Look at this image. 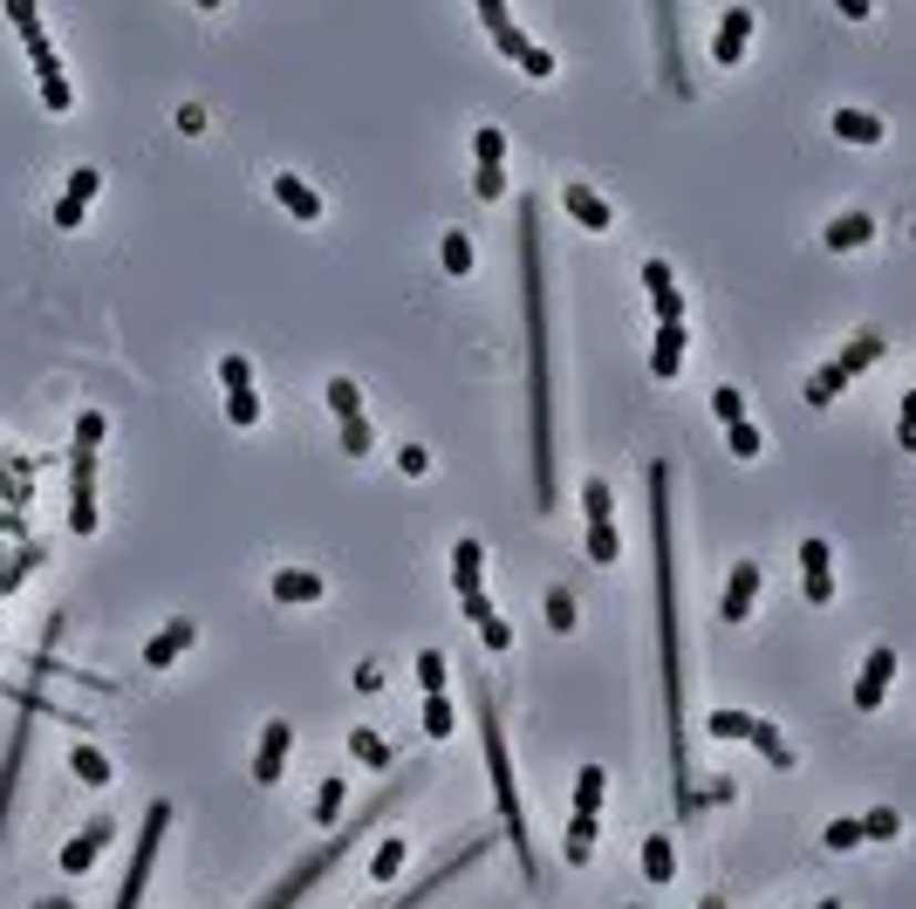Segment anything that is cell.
<instances>
[{
	"label": "cell",
	"instance_id": "obj_33",
	"mask_svg": "<svg viewBox=\"0 0 916 909\" xmlns=\"http://www.w3.org/2000/svg\"><path fill=\"white\" fill-rule=\"evenodd\" d=\"M644 876L650 882H677V841L670 835H644Z\"/></svg>",
	"mask_w": 916,
	"mask_h": 909
},
{
	"label": "cell",
	"instance_id": "obj_40",
	"mask_svg": "<svg viewBox=\"0 0 916 909\" xmlns=\"http://www.w3.org/2000/svg\"><path fill=\"white\" fill-rule=\"evenodd\" d=\"M581 513H588V520H616V493H609V479H581Z\"/></svg>",
	"mask_w": 916,
	"mask_h": 909
},
{
	"label": "cell",
	"instance_id": "obj_38",
	"mask_svg": "<svg viewBox=\"0 0 916 909\" xmlns=\"http://www.w3.org/2000/svg\"><path fill=\"white\" fill-rule=\"evenodd\" d=\"M336 424H342V452H349V458H370V445H377V431H370V417L356 411V417H336Z\"/></svg>",
	"mask_w": 916,
	"mask_h": 909
},
{
	"label": "cell",
	"instance_id": "obj_58",
	"mask_svg": "<svg viewBox=\"0 0 916 909\" xmlns=\"http://www.w3.org/2000/svg\"><path fill=\"white\" fill-rule=\"evenodd\" d=\"M459 609H465V622H486V616H493V602H486V588H480V596H459Z\"/></svg>",
	"mask_w": 916,
	"mask_h": 909
},
{
	"label": "cell",
	"instance_id": "obj_1",
	"mask_svg": "<svg viewBox=\"0 0 916 909\" xmlns=\"http://www.w3.org/2000/svg\"><path fill=\"white\" fill-rule=\"evenodd\" d=\"M650 547H657V657H663V745H670V800L677 820H698V766H691V711H685V629H677V540H670V458H650Z\"/></svg>",
	"mask_w": 916,
	"mask_h": 909
},
{
	"label": "cell",
	"instance_id": "obj_29",
	"mask_svg": "<svg viewBox=\"0 0 916 909\" xmlns=\"http://www.w3.org/2000/svg\"><path fill=\"white\" fill-rule=\"evenodd\" d=\"M875 240V219L868 213H842L827 226V254H855V247H868Z\"/></svg>",
	"mask_w": 916,
	"mask_h": 909
},
{
	"label": "cell",
	"instance_id": "obj_52",
	"mask_svg": "<svg viewBox=\"0 0 916 909\" xmlns=\"http://www.w3.org/2000/svg\"><path fill=\"white\" fill-rule=\"evenodd\" d=\"M480 643H486L493 657H506V650H513V622H506V616H486V622H480Z\"/></svg>",
	"mask_w": 916,
	"mask_h": 909
},
{
	"label": "cell",
	"instance_id": "obj_61",
	"mask_svg": "<svg viewBox=\"0 0 916 909\" xmlns=\"http://www.w3.org/2000/svg\"><path fill=\"white\" fill-rule=\"evenodd\" d=\"M834 8H842L848 21H868V0H834Z\"/></svg>",
	"mask_w": 916,
	"mask_h": 909
},
{
	"label": "cell",
	"instance_id": "obj_19",
	"mask_svg": "<svg viewBox=\"0 0 916 909\" xmlns=\"http://www.w3.org/2000/svg\"><path fill=\"white\" fill-rule=\"evenodd\" d=\"M760 581H766V568H760V561H739V568L725 575L719 616H725V622H745V616H752V602H760Z\"/></svg>",
	"mask_w": 916,
	"mask_h": 909
},
{
	"label": "cell",
	"instance_id": "obj_21",
	"mask_svg": "<svg viewBox=\"0 0 916 909\" xmlns=\"http://www.w3.org/2000/svg\"><path fill=\"white\" fill-rule=\"evenodd\" d=\"M274 199H281V213H288L295 226H315V219H322V192H315L308 178H295V172H274Z\"/></svg>",
	"mask_w": 916,
	"mask_h": 909
},
{
	"label": "cell",
	"instance_id": "obj_30",
	"mask_svg": "<svg viewBox=\"0 0 916 909\" xmlns=\"http://www.w3.org/2000/svg\"><path fill=\"white\" fill-rule=\"evenodd\" d=\"M404 861H411V841H404V835H383L377 855H370V882H397V876H404Z\"/></svg>",
	"mask_w": 916,
	"mask_h": 909
},
{
	"label": "cell",
	"instance_id": "obj_49",
	"mask_svg": "<svg viewBox=\"0 0 916 909\" xmlns=\"http://www.w3.org/2000/svg\"><path fill=\"white\" fill-rule=\"evenodd\" d=\"M725 445H732V458H760V431H752L745 417H732V424H725Z\"/></svg>",
	"mask_w": 916,
	"mask_h": 909
},
{
	"label": "cell",
	"instance_id": "obj_64",
	"mask_svg": "<svg viewBox=\"0 0 916 909\" xmlns=\"http://www.w3.org/2000/svg\"><path fill=\"white\" fill-rule=\"evenodd\" d=\"M192 8H198V14H219V0H192Z\"/></svg>",
	"mask_w": 916,
	"mask_h": 909
},
{
	"label": "cell",
	"instance_id": "obj_20",
	"mask_svg": "<svg viewBox=\"0 0 916 909\" xmlns=\"http://www.w3.org/2000/svg\"><path fill=\"white\" fill-rule=\"evenodd\" d=\"M267 596H274V602H288V609H308V602H322V596H329V581L315 575V568H274Z\"/></svg>",
	"mask_w": 916,
	"mask_h": 909
},
{
	"label": "cell",
	"instance_id": "obj_46",
	"mask_svg": "<svg viewBox=\"0 0 916 909\" xmlns=\"http://www.w3.org/2000/svg\"><path fill=\"white\" fill-rule=\"evenodd\" d=\"M862 835H868V841H896V835H903V814H896V807L862 814Z\"/></svg>",
	"mask_w": 916,
	"mask_h": 909
},
{
	"label": "cell",
	"instance_id": "obj_42",
	"mask_svg": "<svg viewBox=\"0 0 916 909\" xmlns=\"http://www.w3.org/2000/svg\"><path fill=\"white\" fill-rule=\"evenodd\" d=\"M472 157H480V165H506V131L480 124V131H472Z\"/></svg>",
	"mask_w": 916,
	"mask_h": 909
},
{
	"label": "cell",
	"instance_id": "obj_8",
	"mask_svg": "<svg viewBox=\"0 0 916 909\" xmlns=\"http://www.w3.org/2000/svg\"><path fill=\"white\" fill-rule=\"evenodd\" d=\"M21 42H28V62H34V83H42V110L69 116V110H75V90H69V75H62V55H55V42H49V28H42V21L21 28Z\"/></svg>",
	"mask_w": 916,
	"mask_h": 909
},
{
	"label": "cell",
	"instance_id": "obj_2",
	"mask_svg": "<svg viewBox=\"0 0 916 909\" xmlns=\"http://www.w3.org/2000/svg\"><path fill=\"white\" fill-rule=\"evenodd\" d=\"M521 355H527V465L534 506L554 513V355H547V267H541V206L521 199Z\"/></svg>",
	"mask_w": 916,
	"mask_h": 909
},
{
	"label": "cell",
	"instance_id": "obj_4",
	"mask_svg": "<svg viewBox=\"0 0 916 909\" xmlns=\"http://www.w3.org/2000/svg\"><path fill=\"white\" fill-rule=\"evenodd\" d=\"M411 786H418V773H404V786H383V794H377V800H370L363 814H356V820H336V835H329L322 848H315V855H301V861H295V868H288V876H281V882H274V889H267V896H260L254 909H295V902H301V896H308L315 882H322V876H329V868H336V861H342V855H349L356 841H363V835H370V820H383V814H390L397 800H404V794H411Z\"/></svg>",
	"mask_w": 916,
	"mask_h": 909
},
{
	"label": "cell",
	"instance_id": "obj_53",
	"mask_svg": "<svg viewBox=\"0 0 916 909\" xmlns=\"http://www.w3.org/2000/svg\"><path fill=\"white\" fill-rule=\"evenodd\" d=\"M219 383H226V390H247V383H254V363L226 349V355H219Z\"/></svg>",
	"mask_w": 916,
	"mask_h": 909
},
{
	"label": "cell",
	"instance_id": "obj_55",
	"mask_svg": "<svg viewBox=\"0 0 916 909\" xmlns=\"http://www.w3.org/2000/svg\"><path fill=\"white\" fill-rule=\"evenodd\" d=\"M896 445L916 452V383H909V397H903V411H896Z\"/></svg>",
	"mask_w": 916,
	"mask_h": 909
},
{
	"label": "cell",
	"instance_id": "obj_32",
	"mask_svg": "<svg viewBox=\"0 0 916 909\" xmlns=\"http://www.w3.org/2000/svg\"><path fill=\"white\" fill-rule=\"evenodd\" d=\"M349 760H356V766H377V773L397 766V753L383 745V732H370V725H356V732H349Z\"/></svg>",
	"mask_w": 916,
	"mask_h": 909
},
{
	"label": "cell",
	"instance_id": "obj_26",
	"mask_svg": "<svg viewBox=\"0 0 916 909\" xmlns=\"http://www.w3.org/2000/svg\"><path fill=\"white\" fill-rule=\"evenodd\" d=\"M644 288H650L657 322H685V295H677V281H670V260H644Z\"/></svg>",
	"mask_w": 916,
	"mask_h": 909
},
{
	"label": "cell",
	"instance_id": "obj_54",
	"mask_svg": "<svg viewBox=\"0 0 916 909\" xmlns=\"http://www.w3.org/2000/svg\"><path fill=\"white\" fill-rule=\"evenodd\" d=\"M732 800H739L732 779H704V786H698V814H704V807H732Z\"/></svg>",
	"mask_w": 916,
	"mask_h": 909
},
{
	"label": "cell",
	"instance_id": "obj_7",
	"mask_svg": "<svg viewBox=\"0 0 916 909\" xmlns=\"http://www.w3.org/2000/svg\"><path fill=\"white\" fill-rule=\"evenodd\" d=\"M165 835H172V800H151V807H144V835H137V848H131V876H124V889H116V909H137V902H144V882H151V868H157Z\"/></svg>",
	"mask_w": 916,
	"mask_h": 909
},
{
	"label": "cell",
	"instance_id": "obj_63",
	"mask_svg": "<svg viewBox=\"0 0 916 909\" xmlns=\"http://www.w3.org/2000/svg\"><path fill=\"white\" fill-rule=\"evenodd\" d=\"M698 909H732V896H725V889H711V896H704Z\"/></svg>",
	"mask_w": 916,
	"mask_h": 909
},
{
	"label": "cell",
	"instance_id": "obj_16",
	"mask_svg": "<svg viewBox=\"0 0 916 909\" xmlns=\"http://www.w3.org/2000/svg\"><path fill=\"white\" fill-rule=\"evenodd\" d=\"M889 678H896V643H875L868 650V663H862V678H855V711H883V698H889Z\"/></svg>",
	"mask_w": 916,
	"mask_h": 909
},
{
	"label": "cell",
	"instance_id": "obj_56",
	"mask_svg": "<svg viewBox=\"0 0 916 909\" xmlns=\"http://www.w3.org/2000/svg\"><path fill=\"white\" fill-rule=\"evenodd\" d=\"M397 472H404V479H424V472H431V452H424V445H404V452H397Z\"/></svg>",
	"mask_w": 916,
	"mask_h": 909
},
{
	"label": "cell",
	"instance_id": "obj_43",
	"mask_svg": "<svg viewBox=\"0 0 916 909\" xmlns=\"http://www.w3.org/2000/svg\"><path fill=\"white\" fill-rule=\"evenodd\" d=\"M704 732H711V738H745V732H752V711H732V704H725V711H711V719H704Z\"/></svg>",
	"mask_w": 916,
	"mask_h": 909
},
{
	"label": "cell",
	"instance_id": "obj_39",
	"mask_svg": "<svg viewBox=\"0 0 916 909\" xmlns=\"http://www.w3.org/2000/svg\"><path fill=\"white\" fill-rule=\"evenodd\" d=\"M445 678H452L445 650H418V691H424V698H431V691H445Z\"/></svg>",
	"mask_w": 916,
	"mask_h": 909
},
{
	"label": "cell",
	"instance_id": "obj_24",
	"mask_svg": "<svg viewBox=\"0 0 916 909\" xmlns=\"http://www.w3.org/2000/svg\"><path fill=\"white\" fill-rule=\"evenodd\" d=\"M650 8H657V55H663V90L691 96V83H685V62H677V14H670V0H650Z\"/></svg>",
	"mask_w": 916,
	"mask_h": 909
},
{
	"label": "cell",
	"instance_id": "obj_45",
	"mask_svg": "<svg viewBox=\"0 0 916 909\" xmlns=\"http://www.w3.org/2000/svg\"><path fill=\"white\" fill-rule=\"evenodd\" d=\"M438 260H445V273H472V240L465 233H445V240H438Z\"/></svg>",
	"mask_w": 916,
	"mask_h": 909
},
{
	"label": "cell",
	"instance_id": "obj_59",
	"mask_svg": "<svg viewBox=\"0 0 916 909\" xmlns=\"http://www.w3.org/2000/svg\"><path fill=\"white\" fill-rule=\"evenodd\" d=\"M178 131H185V137H198V131H206V110L185 103V110H178Z\"/></svg>",
	"mask_w": 916,
	"mask_h": 909
},
{
	"label": "cell",
	"instance_id": "obj_28",
	"mask_svg": "<svg viewBox=\"0 0 916 909\" xmlns=\"http://www.w3.org/2000/svg\"><path fill=\"white\" fill-rule=\"evenodd\" d=\"M69 766H75V779H83V786H110V779H116L110 753H103V745H90V738L69 745Z\"/></svg>",
	"mask_w": 916,
	"mask_h": 909
},
{
	"label": "cell",
	"instance_id": "obj_5",
	"mask_svg": "<svg viewBox=\"0 0 916 909\" xmlns=\"http://www.w3.org/2000/svg\"><path fill=\"white\" fill-rule=\"evenodd\" d=\"M883 349H889V335H875V329H868V335H855L842 355H834V363H821V370L807 376V404H814V411H827V404L842 397V390H848L862 370H875V363H883Z\"/></svg>",
	"mask_w": 916,
	"mask_h": 909
},
{
	"label": "cell",
	"instance_id": "obj_47",
	"mask_svg": "<svg viewBox=\"0 0 916 909\" xmlns=\"http://www.w3.org/2000/svg\"><path fill=\"white\" fill-rule=\"evenodd\" d=\"M821 841H827L834 855H848V848H862L868 835H862V820H827V835H821Z\"/></svg>",
	"mask_w": 916,
	"mask_h": 909
},
{
	"label": "cell",
	"instance_id": "obj_11",
	"mask_svg": "<svg viewBox=\"0 0 916 909\" xmlns=\"http://www.w3.org/2000/svg\"><path fill=\"white\" fill-rule=\"evenodd\" d=\"M486 34H493V49H500V55H506L513 69H521V75H534V83H547V75H554V55H547L541 42H527V34L513 28V14H500V21H493Z\"/></svg>",
	"mask_w": 916,
	"mask_h": 909
},
{
	"label": "cell",
	"instance_id": "obj_60",
	"mask_svg": "<svg viewBox=\"0 0 916 909\" xmlns=\"http://www.w3.org/2000/svg\"><path fill=\"white\" fill-rule=\"evenodd\" d=\"M383 684V663H356V691H377Z\"/></svg>",
	"mask_w": 916,
	"mask_h": 909
},
{
	"label": "cell",
	"instance_id": "obj_41",
	"mask_svg": "<svg viewBox=\"0 0 916 909\" xmlns=\"http://www.w3.org/2000/svg\"><path fill=\"white\" fill-rule=\"evenodd\" d=\"M329 411L356 417V411H363V383H356V376H329Z\"/></svg>",
	"mask_w": 916,
	"mask_h": 909
},
{
	"label": "cell",
	"instance_id": "obj_6",
	"mask_svg": "<svg viewBox=\"0 0 916 909\" xmlns=\"http://www.w3.org/2000/svg\"><path fill=\"white\" fill-rule=\"evenodd\" d=\"M603 794H609V773H603V766H581V773H575V814H568V835H562L568 868H581V861L595 855V827H603Z\"/></svg>",
	"mask_w": 916,
	"mask_h": 909
},
{
	"label": "cell",
	"instance_id": "obj_17",
	"mask_svg": "<svg viewBox=\"0 0 916 909\" xmlns=\"http://www.w3.org/2000/svg\"><path fill=\"white\" fill-rule=\"evenodd\" d=\"M562 206H568V219H575L581 233H609V226H616L609 199H603L595 185H581V178H568V185H562Z\"/></svg>",
	"mask_w": 916,
	"mask_h": 909
},
{
	"label": "cell",
	"instance_id": "obj_37",
	"mask_svg": "<svg viewBox=\"0 0 916 909\" xmlns=\"http://www.w3.org/2000/svg\"><path fill=\"white\" fill-rule=\"evenodd\" d=\"M581 622V609H575V596H568V588H547V629H554V637H568V629Z\"/></svg>",
	"mask_w": 916,
	"mask_h": 909
},
{
	"label": "cell",
	"instance_id": "obj_44",
	"mask_svg": "<svg viewBox=\"0 0 916 909\" xmlns=\"http://www.w3.org/2000/svg\"><path fill=\"white\" fill-rule=\"evenodd\" d=\"M342 800H349V786H342V779H322V786H315V820H322V827L342 820Z\"/></svg>",
	"mask_w": 916,
	"mask_h": 909
},
{
	"label": "cell",
	"instance_id": "obj_15",
	"mask_svg": "<svg viewBox=\"0 0 916 909\" xmlns=\"http://www.w3.org/2000/svg\"><path fill=\"white\" fill-rule=\"evenodd\" d=\"M480 855H486V841H465L459 855H445V861H438V868H431V876H418V882H411L404 896H397V902H383V909H418L424 896H438V889H445L452 876H465V868H472V861H480Z\"/></svg>",
	"mask_w": 916,
	"mask_h": 909
},
{
	"label": "cell",
	"instance_id": "obj_36",
	"mask_svg": "<svg viewBox=\"0 0 916 909\" xmlns=\"http://www.w3.org/2000/svg\"><path fill=\"white\" fill-rule=\"evenodd\" d=\"M424 732H431V738H452V732H459V711H452L445 691H431V698H424Z\"/></svg>",
	"mask_w": 916,
	"mask_h": 909
},
{
	"label": "cell",
	"instance_id": "obj_18",
	"mask_svg": "<svg viewBox=\"0 0 916 909\" xmlns=\"http://www.w3.org/2000/svg\"><path fill=\"white\" fill-rule=\"evenodd\" d=\"M192 643H198V622H192V616H172V622L144 643V670H172Z\"/></svg>",
	"mask_w": 916,
	"mask_h": 909
},
{
	"label": "cell",
	"instance_id": "obj_9",
	"mask_svg": "<svg viewBox=\"0 0 916 909\" xmlns=\"http://www.w3.org/2000/svg\"><path fill=\"white\" fill-rule=\"evenodd\" d=\"M69 527H75V534H96V527H103V513H96V452H90V445L69 452Z\"/></svg>",
	"mask_w": 916,
	"mask_h": 909
},
{
	"label": "cell",
	"instance_id": "obj_51",
	"mask_svg": "<svg viewBox=\"0 0 916 909\" xmlns=\"http://www.w3.org/2000/svg\"><path fill=\"white\" fill-rule=\"evenodd\" d=\"M472 192H480L486 206H493V199H506V165H480V172H472Z\"/></svg>",
	"mask_w": 916,
	"mask_h": 909
},
{
	"label": "cell",
	"instance_id": "obj_22",
	"mask_svg": "<svg viewBox=\"0 0 916 909\" xmlns=\"http://www.w3.org/2000/svg\"><path fill=\"white\" fill-rule=\"evenodd\" d=\"M685 349H691L685 322H657V342H650V376H657V383H677V370H685Z\"/></svg>",
	"mask_w": 916,
	"mask_h": 909
},
{
	"label": "cell",
	"instance_id": "obj_34",
	"mask_svg": "<svg viewBox=\"0 0 916 909\" xmlns=\"http://www.w3.org/2000/svg\"><path fill=\"white\" fill-rule=\"evenodd\" d=\"M588 561H595V568H616V561H622V534H616V520H588Z\"/></svg>",
	"mask_w": 916,
	"mask_h": 909
},
{
	"label": "cell",
	"instance_id": "obj_12",
	"mask_svg": "<svg viewBox=\"0 0 916 909\" xmlns=\"http://www.w3.org/2000/svg\"><path fill=\"white\" fill-rule=\"evenodd\" d=\"M288 753H295V725L288 719H267L260 725V738H254V786H274V779H281L288 773Z\"/></svg>",
	"mask_w": 916,
	"mask_h": 909
},
{
	"label": "cell",
	"instance_id": "obj_25",
	"mask_svg": "<svg viewBox=\"0 0 916 909\" xmlns=\"http://www.w3.org/2000/svg\"><path fill=\"white\" fill-rule=\"evenodd\" d=\"M452 588H459V596H480V588H486V540H452Z\"/></svg>",
	"mask_w": 916,
	"mask_h": 909
},
{
	"label": "cell",
	"instance_id": "obj_13",
	"mask_svg": "<svg viewBox=\"0 0 916 909\" xmlns=\"http://www.w3.org/2000/svg\"><path fill=\"white\" fill-rule=\"evenodd\" d=\"M801 596H807L814 609H827V602H834V547H827L821 534H807V540H801Z\"/></svg>",
	"mask_w": 916,
	"mask_h": 909
},
{
	"label": "cell",
	"instance_id": "obj_27",
	"mask_svg": "<svg viewBox=\"0 0 916 909\" xmlns=\"http://www.w3.org/2000/svg\"><path fill=\"white\" fill-rule=\"evenodd\" d=\"M745 745H760V760H766L773 773H793V766H801V753H793V745H786V732H780L773 719H752Z\"/></svg>",
	"mask_w": 916,
	"mask_h": 909
},
{
	"label": "cell",
	"instance_id": "obj_31",
	"mask_svg": "<svg viewBox=\"0 0 916 909\" xmlns=\"http://www.w3.org/2000/svg\"><path fill=\"white\" fill-rule=\"evenodd\" d=\"M834 137H842V144H883V116H868V110H834Z\"/></svg>",
	"mask_w": 916,
	"mask_h": 909
},
{
	"label": "cell",
	"instance_id": "obj_35",
	"mask_svg": "<svg viewBox=\"0 0 916 909\" xmlns=\"http://www.w3.org/2000/svg\"><path fill=\"white\" fill-rule=\"evenodd\" d=\"M226 424L233 431H254L260 424V390L247 383V390H226Z\"/></svg>",
	"mask_w": 916,
	"mask_h": 909
},
{
	"label": "cell",
	"instance_id": "obj_48",
	"mask_svg": "<svg viewBox=\"0 0 916 909\" xmlns=\"http://www.w3.org/2000/svg\"><path fill=\"white\" fill-rule=\"evenodd\" d=\"M103 438H110V417H103V411H83V417H75V445L103 452Z\"/></svg>",
	"mask_w": 916,
	"mask_h": 909
},
{
	"label": "cell",
	"instance_id": "obj_10",
	"mask_svg": "<svg viewBox=\"0 0 916 909\" xmlns=\"http://www.w3.org/2000/svg\"><path fill=\"white\" fill-rule=\"evenodd\" d=\"M116 841V820L110 814H96V820H83V827H75V835L55 848V868H62V876H90V868L103 861V848Z\"/></svg>",
	"mask_w": 916,
	"mask_h": 909
},
{
	"label": "cell",
	"instance_id": "obj_14",
	"mask_svg": "<svg viewBox=\"0 0 916 909\" xmlns=\"http://www.w3.org/2000/svg\"><path fill=\"white\" fill-rule=\"evenodd\" d=\"M34 704H42V691H21V719H14V738H8V766H0V841H8V807H14V773L28 760V719Z\"/></svg>",
	"mask_w": 916,
	"mask_h": 909
},
{
	"label": "cell",
	"instance_id": "obj_3",
	"mask_svg": "<svg viewBox=\"0 0 916 909\" xmlns=\"http://www.w3.org/2000/svg\"><path fill=\"white\" fill-rule=\"evenodd\" d=\"M472 711H480V745H486V779H493V807H500V827L513 841V861H521V876L541 882V861H534V835H527V800L521 786H513V753H506V725H500V704L486 684H472Z\"/></svg>",
	"mask_w": 916,
	"mask_h": 909
},
{
	"label": "cell",
	"instance_id": "obj_57",
	"mask_svg": "<svg viewBox=\"0 0 916 909\" xmlns=\"http://www.w3.org/2000/svg\"><path fill=\"white\" fill-rule=\"evenodd\" d=\"M0 14H8L14 28H34V21H42V8H34V0H0Z\"/></svg>",
	"mask_w": 916,
	"mask_h": 909
},
{
	"label": "cell",
	"instance_id": "obj_62",
	"mask_svg": "<svg viewBox=\"0 0 916 909\" xmlns=\"http://www.w3.org/2000/svg\"><path fill=\"white\" fill-rule=\"evenodd\" d=\"M34 909H75V896H34Z\"/></svg>",
	"mask_w": 916,
	"mask_h": 909
},
{
	"label": "cell",
	"instance_id": "obj_23",
	"mask_svg": "<svg viewBox=\"0 0 916 909\" xmlns=\"http://www.w3.org/2000/svg\"><path fill=\"white\" fill-rule=\"evenodd\" d=\"M745 42H752V8H732V14L719 21V34H711V62L739 69V62H745Z\"/></svg>",
	"mask_w": 916,
	"mask_h": 909
},
{
	"label": "cell",
	"instance_id": "obj_50",
	"mask_svg": "<svg viewBox=\"0 0 916 909\" xmlns=\"http://www.w3.org/2000/svg\"><path fill=\"white\" fill-rule=\"evenodd\" d=\"M711 411H719V424L745 417V390H739V383H719V390H711Z\"/></svg>",
	"mask_w": 916,
	"mask_h": 909
}]
</instances>
